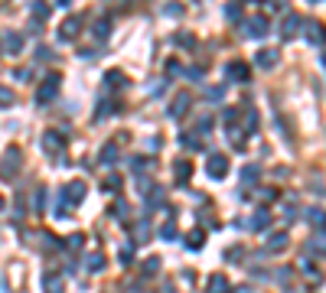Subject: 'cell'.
<instances>
[{"mask_svg": "<svg viewBox=\"0 0 326 293\" xmlns=\"http://www.w3.org/2000/svg\"><path fill=\"white\" fill-rule=\"evenodd\" d=\"M206 176H209V179H225V176H228V156L212 153V156L206 160Z\"/></svg>", "mask_w": 326, "mask_h": 293, "instance_id": "obj_1", "label": "cell"}, {"mask_svg": "<svg viewBox=\"0 0 326 293\" xmlns=\"http://www.w3.org/2000/svg\"><path fill=\"white\" fill-rule=\"evenodd\" d=\"M55 95H59V75H49L39 85V91H36V104H49Z\"/></svg>", "mask_w": 326, "mask_h": 293, "instance_id": "obj_2", "label": "cell"}, {"mask_svg": "<svg viewBox=\"0 0 326 293\" xmlns=\"http://www.w3.org/2000/svg\"><path fill=\"white\" fill-rule=\"evenodd\" d=\"M43 150L49 153V156H62V153H65V137H62V134H55V130H46Z\"/></svg>", "mask_w": 326, "mask_h": 293, "instance_id": "obj_3", "label": "cell"}, {"mask_svg": "<svg viewBox=\"0 0 326 293\" xmlns=\"http://www.w3.org/2000/svg\"><path fill=\"white\" fill-rule=\"evenodd\" d=\"M17 170H20V150H17V147H10V150H7V156H3V163H0V176H3V179H13V176H17Z\"/></svg>", "mask_w": 326, "mask_h": 293, "instance_id": "obj_4", "label": "cell"}, {"mask_svg": "<svg viewBox=\"0 0 326 293\" xmlns=\"http://www.w3.org/2000/svg\"><path fill=\"white\" fill-rule=\"evenodd\" d=\"M264 33H268V17H251L245 23V36H251V39H261Z\"/></svg>", "mask_w": 326, "mask_h": 293, "instance_id": "obj_5", "label": "cell"}, {"mask_svg": "<svg viewBox=\"0 0 326 293\" xmlns=\"http://www.w3.org/2000/svg\"><path fill=\"white\" fill-rule=\"evenodd\" d=\"M277 62H281V52H277V49H261V52L254 55V65H258V69H274Z\"/></svg>", "mask_w": 326, "mask_h": 293, "instance_id": "obj_6", "label": "cell"}, {"mask_svg": "<svg viewBox=\"0 0 326 293\" xmlns=\"http://www.w3.org/2000/svg\"><path fill=\"white\" fill-rule=\"evenodd\" d=\"M62 195H65V206H75V202H82V199H85V183H69Z\"/></svg>", "mask_w": 326, "mask_h": 293, "instance_id": "obj_7", "label": "cell"}, {"mask_svg": "<svg viewBox=\"0 0 326 293\" xmlns=\"http://www.w3.org/2000/svg\"><path fill=\"white\" fill-rule=\"evenodd\" d=\"M78 30H82V17H69V20L59 26V36H62V39H75Z\"/></svg>", "mask_w": 326, "mask_h": 293, "instance_id": "obj_8", "label": "cell"}, {"mask_svg": "<svg viewBox=\"0 0 326 293\" xmlns=\"http://www.w3.org/2000/svg\"><path fill=\"white\" fill-rule=\"evenodd\" d=\"M287 241H290V238H287V231H274L271 238H268V254H277V251H284V248H287Z\"/></svg>", "mask_w": 326, "mask_h": 293, "instance_id": "obj_9", "label": "cell"}, {"mask_svg": "<svg viewBox=\"0 0 326 293\" xmlns=\"http://www.w3.org/2000/svg\"><path fill=\"white\" fill-rule=\"evenodd\" d=\"M297 26H300V17H297V13H287L284 23H281V36H284V39H290L293 33H297Z\"/></svg>", "mask_w": 326, "mask_h": 293, "instance_id": "obj_10", "label": "cell"}, {"mask_svg": "<svg viewBox=\"0 0 326 293\" xmlns=\"http://www.w3.org/2000/svg\"><path fill=\"white\" fill-rule=\"evenodd\" d=\"M189 104H193V98L183 91V95L173 98V108H170V114H173V118H180V114H186V111H189Z\"/></svg>", "mask_w": 326, "mask_h": 293, "instance_id": "obj_11", "label": "cell"}, {"mask_svg": "<svg viewBox=\"0 0 326 293\" xmlns=\"http://www.w3.org/2000/svg\"><path fill=\"white\" fill-rule=\"evenodd\" d=\"M225 72H228V78H238V82H248L251 78V72H248V65L245 62H232Z\"/></svg>", "mask_w": 326, "mask_h": 293, "instance_id": "obj_12", "label": "cell"}, {"mask_svg": "<svg viewBox=\"0 0 326 293\" xmlns=\"http://www.w3.org/2000/svg\"><path fill=\"white\" fill-rule=\"evenodd\" d=\"M209 293H228V277L225 274H212V277H209Z\"/></svg>", "mask_w": 326, "mask_h": 293, "instance_id": "obj_13", "label": "cell"}, {"mask_svg": "<svg viewBox=\"0 0 326 293\" xmlns=\"http://www.w3.org/2000/svg\"><path fill=\"white\" fill-rule=\"evenodd\" d=\"M101 163H105V166H114V163H118V143L114 140L101 147Z\"/></svg>", "mask_w": 326, "mask_h": 293, "instance_id": "obj_14", "label": "cell"}, {"mask_svg": "<svg viewBox=\"0 0 326 293\" xmlns=\"http://www.w3.org/2000/svg\"><path fill=\"white\" fill-rule=\"evenodd\" d=\"M85 267H88V271H91V274H98V271H105V254H98V251H95V254H88V260H85Z\"/></svg>", "mask_w": 326, "mask_h": 293, "instance_id": "obj_15", "label": "cell"}, {"mask_svg": "<svg viewBox=\"0 0 326 293\" xmlns=\"http://www.w3.org/2000/svg\"><path fill=\"white\" fill-rule=\"evenodd\" d=\"M251 225H254V228H268V225H271V212H268V208H258L254 218H251Z\"/></svg>", "mask_w": 326, "mask_h": 293, "instance_id": "obj_16", "label": "cell"}, {"mask_svg": "<svg viewBox=\"0 0 326 293\" xmlns=\"http://www.w3.org/2000/svg\"><path fill=\"white\" fill-rule=\"evenodd\" d=\"M3 43H7V49H10V52H20V46H23V36L20 33H7V36H3Z\"/></svg>", "mask_w": 326, "mask_h": 293, "instance_id": "obj_17", "label": "cell"}, {"mask_svg": "<svg viewBox=\"0 0 326 293\" xmlns=\"http://www.w3.org/2000/svg\"><path fill=\"white\" fill-rule=\"evenodd\" d=\"M202 238H206V235H202V228H193V231L186 235V244L196 251V248H202Z\"/></svg>", "mask_w": 326, "mask_h": 293, "instance_id": "obj_18", "label": "cell"}, {"mask_svg": "<svg viewBox=\"0 0 326 293\" xmlns=\"http://www.w3.org/2000/svg\"><path fill=\"white\" fill-rule=\"evenodd\" d=\"M189 176H193V166H189V160H180V163H176V179H180V183H186Z\"/></svg>", "mask_w": 326, "mask_h": 293, "instance_id": "obj_19", "label": "cell"}, {"mask_svg": "<svg viewBox=\"0 0 326 293\" xmlns=\"http://www.w3.org/2000/svg\"><path fill=\"white\" fill-rule=\"evenodd\" d=\"M111 33V20H98L95 23V39H108Z\"/></svg>", "mask_w": 326, "mask_h": 293, "instance_id": "obj_20", "label": "cell"}, {"mask_svg": "<svg viewBox=\"0 0 326 293\" xmlns=\"http://www.w3.org/2000/svg\"><path fill=\"white\" fill-rule=\"evenodd\" d=\"M105 82H108V88H121V85H124V72H118V69H114V72H108V75H105Z\"/></svg>", "mask_w": 326, "mask_h": 293, "instance_id": "obj_21", "label": "cell"}, {"mask_svg": "<svg viewBox=\"0 0 326 293\" xmlns=\"http://www.w3.org/2000/svg\"><path fill=\"white\" fill-rule=\"evenodd\" d=\"M147 235H150V228H147V222H141V225L134 228V241H137V244H144V241H150Z\"/></svg>", "mask_w": 326, "mask_h": 293, "instance_id": "obj_22", "label": "cell"}, {"mask_svg": "<svg viewBox=\"0 0 326 293\" xmlns=\"http://www.w3.org/2000/svg\"><path fill=\"white\" fill-rule=\"evenodd\" d=\"M180 147H186V150H199V140H196L193 134H180Z\"/></svg>", "mask_w": 326, "mask_h": 293, "instance_id": "obj_23", "label": "cell"}, {"mask_svg": "<svg viewBox=\"0 0 326 293\" xmlns=\"http://www.w3.org/2000/svg\"><path fill=\"white\" fill-rule=\"evenodd\" d=\"M307 39L313 46H320V26H316V23H307Z\"/></svg>", "mask_w": 326, "mask_h": 293, "instance_id": "obj_24", "label": "cell"}, {"mask_svg": "<svg viewBox=\"0 0 326 293\" xmlns=\"http://www.w3.org/2000/svg\"><path fill=\"white\" fill-rule=\"evenodd\" d=\"M157 271H160V258H147V260H144V274H147V277L157 274Z\"/></svg>", "mask_w": 326, "mask_h": 293, "instance_id": "obj_25", "label": "cell"}, {"mask_svg": "<svg viewBox=\"0 0 326 293\" xmlns=\"http://www.w3.org/2000/svg\"><path fill=\"white\" fill-rule=\"evenodd\" d=\"M30 10H33L36 20H46V17H49V7H43V3H30Z\"/></svg>", "mask_w": 326, "mask_h": 293, "instance_id": "obj_26", "label": "cell"}, {"mask_svg": "<svg viewBox=\"0 0 326 293\" xmlns=\"http://www.w3.org/2000/svg\"><path fill=\"white\" fill-rule=\"evenodd\" d=\"M33 208H36V212H46V189H39V192H36V199H33Z\"/></svg>", "mask_w": 326, "mask_h": 293, "instance_id": "obj_27", "label": "cell"}, {"mask_svg": "<svg viewBox=\"0 0 326 293\" xmlns=\"http://www.w3.org/2000/svg\"><path fill=\"white\" fill-rule=\"evenodd\" d=\"M17 95H13V88H0V104H13Z\"/></svg>", "mask_w": 326, "mask_h": 293, "instance_id": "obj_28", "label": "cell"}, {"mask_svg": "<svg viewBox=\"0 0 326 293\" xmlns=\"http://www.w3.org/2000/svg\"><path fill=\"white\" fill-rule=\"evenodd\" d=\"M46 287H49V293H62V280H59V277H49Z\"/></svg>", "mask_w": 326, "mask_h": 293, "instance_id": "obj_29", "label": "cell"}, {"mask_svg": "<svg viewBox=\"0 0 326 293\" xmlns=\"http://www.w3.org/2000/svg\"><path fill=\"white\" fill-rule=\"evenodd\" d=\"M108 114H111V104H108V101H101V104H98V111H95V118L101 121V118H108Z\"/></svg>", "mask_w": 326, "mask_h": 293, "instance_id": "obj_30", "label": "cell"}, {"mask_svg": "<svg viewBox=\"0 0 326 293\" xmlns=\"http://www.w3.org/2000/svg\"><path fill=\"white\" fill-rule=\"evenodd\" d=\"M307 218H310V222L316 225V231H320V222H323V212H320V208H310V215H307Z\"/></svg>", "mask_w": 326, "mask_h": 293, "instance_id": "obj_31", "label": "cell"}, {"mask_svg": "<svg viewBox=\"0 0 326 293\" xmlns=\"http://www.w3.org/2000/svg\"><path fill=\"white\" fill-rule=\"evenodd\" d=\"M118 258H121V264H124V267H130V264H134V251H127V248H124V251L118 254Z\"/></svg>", "mask_w": 326, "mask_h": 293, "instance_id": "obj_32", "label": "cell"}, {"mask_svg": "<svg viewBox=\"0 0 326 293\" xmlns=\"http://www.w3.org/2000/svg\"><path fill=\"white\" fill-rule=\"evenodd\" d=\"M118 186H121V176H114V173H111V176H108V186H101V189H108V192H114Z\"/></svg>", "mask_w": 326, "mask_h": 293, "instance_id": "obj_33", "label": "cell"}, {"mask_svg": "<svg viewBox=\"0 0 326 293\" xmlns=\"http://www.w3.org/2000/svg\"><path fill=\"white\" fill-rule=\"evenodd\" d=\"M160 235H163V238H166V241L173 238V235H176V228H173V222H166V225L160 228Z\"/></svg>", "mask_w": 326, "mask_h": 293, "instance_id": "obj_34", "label": "cell"}, {"mask_svg": "<svg viewBox=\"0 0 326 293\" xmlns=\"http://www.w3.org/2000/svg\"><path fill=\"white\" fill-rule=\"evenodd\" d=\"M228 20H241V7H238V3H235V7H228Z\"/></svg>", "mask_w": 326, "mask_h": 293, "instance_id": "obj_35", "label": "cell"}, {"mask_svg": "<svg viewBox=\"0 0 326 293\" xmlns=\"http://www.w3.org/2000/svg\"><path fill=\"white\" fill-rule=\"evenodd\" d=\"M245 124H248V130H254V127H258V114H254V111H248V118H245Z\"/></svg>", "mask_w": 326, "mask_h": 293, "instance_id": "obj_36", "label": "cell"}, {"mask_svg": "<svg viewBox=\"0 0 326 293\" xmlns=\"http://www.w3.org/2000/svg\"><path fill=\"white\" fill-rule=\"evenodd\" d=\"M65 244H69V248H82V235H69Z\"/></svg>", "mask_w": 326, "mask_h": 293, "instance_id": "obj_37", "label": "cell"}, {"mask_svg": "<svg viewBox=\"0 0 326 293\" xmlns=\"http://www.w3.org/2000/svg\"><path fill=\"white\" fill-rule=\"evenodd\" d=\"M130 166H134V170H144V166H147V156H134Z\"/></svg>", "mask_w": 326, "mask_h": 293, "instance_id": "obj_38", "label": "cell"}, {"mask_svg": "<svg viewBox=\"0 0 326 293\" xmlns=\"http://www.w3.org/2000/svg\"><path fill=\"white\" fill-rule=\"evenodd\" d=\"M241 176H245V183H251V179L258 176V170H254V166H245V173H241Z\"/></svg>", "mask_w": 326, "mask_h": 293, "instance_id": "obj_39", "label": "cell"}, {"mask_svg": "<svg viewBox=\"0 0 326 293\" xmlns=\"http://www.w3.org/2000/svg\"><path fill=\"white\" fill-rule=\"evenodd\" d=\"M111 215H114V218H121V215H124V202H114V208H111Z\"/></svg>", "mask_w": 326, "mask_h": 293, "instance_id": "obj_40", "label": "cell"}, {"mask_svg": "<svg viewBox=\"0 0 326 293\" xmlns=\"http://www.w3.org/2000/svg\"><path fill=\"white\" fill-rule=\"evenodd\" d=\"M49 55H53V52H49L46 46H39V49H36V59H49Z\"/></svg>", "mask_w": 326, "mask_h": 293, "instance_id": "obj_41", "label": "cell"}, {"mask_svg": "<svg viewBox=\"0 0 326 293\" xmlns=\"http://www.w3.org/2000/svg\"><path fill=\"white\" fill-rule=\"evenodd\" d=\"M238 293H251V287H238Z\"/></svg>", "mask_w": 326, "mask_h": 293, "instance_id": "obj_42", "label": "cell"}, {"mask_svg": "<svg viewBox=\"0 0 326 293\" xmlns=\"http://www.w3.org/2000/svg\"><path fill=\"white\" fill-rule=\"evenodd\" d=\"M0 208H3V199H0Z\"/></svg>", "mask_w": 326, "mask_h": 293, "instance_id": "obj_43", "label": "cell"}]
</instances>
